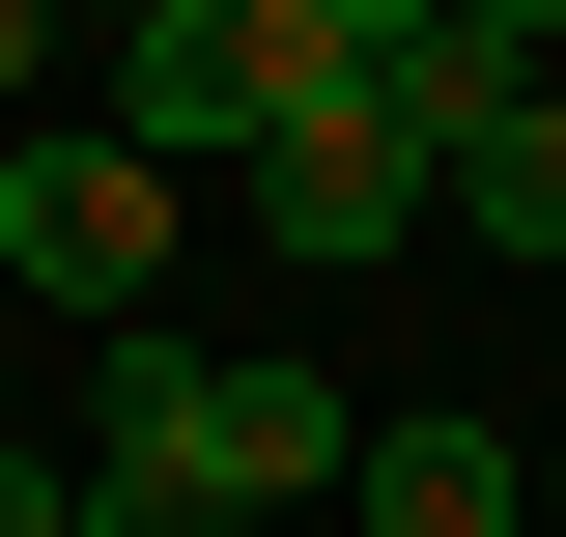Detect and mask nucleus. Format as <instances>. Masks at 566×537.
<instances>
[{
    "label": "nucleus",
    "instance_id": "nucleus-1",
    "mask_svg": "<svg viewBox=\"0 0 566 537\" xmlns=\"http://www.w3.org/2000/svg\"><path fill=\"white\" fill-rule=\"evenodd\" d=\"M283 114H368V29L340 0H142L114 29V141L142 170H255Z\"/></svg>",
    "mask_w": 566,
    "mask_h": 537
},
{
    "label": "nucleus",
    "instance_id": "nucleus-2",
    "mask_svg": "<svg viewBox=\"0 0 566 537\" xmlns=\"http://www.w3.org/2000/svg\"><path fill=\"white\" fill-rule=\"evenodd\" d=\"M368 397H312V368H199V339H114V481H170V509H340Z\"/></svg>",
    "mask_w": 566,
    "mask_h": 537
},
{
    "label": "nucleus",
    "instance_id": "nucleus-3",
    "mask_svg": "<svg viewBox=\"0 0 566 537\" xmlns=\"http://www.w3.org/2000/svg\"><path fill=\"white\" fill-rule=\"evenodd\" d=\"M142 283H170V170H142L114 114H29L0 141V312H85V339H142Z\"/></svg>",
    "mask_w": 566,
    "mask_h": 537
},
{
    "label": "nucleus",
    "instance_id": "nucleus-4",
    "mask_svg": "<svg viewBox=\"0 0 566 537\" xmlns=\"http://www.w3.org/2000/svg\"><path fill=\"white\" fill-rule=\"evenodd\" d=\"M255 227H283L312 283H340V255H424V170H397V114H283V141H255Z\"/></svg>",
    "mask_w": 566,
    "mask_h": 537
},
{
    "label": "nucleus",
    "instance_id": "nucleus-5",
    "mask_svg": "<svg viewBox=\"0 0 566 537\" xmlns=\"http://www.w3.org/2000/svg\"><path fill=\"white\" fill-rule=\"evenodd\" d=\"M340 509H368V537H510V424H368Z\"/></svg>",
    "mask_w": 566,
    "mask_h": 537
},
{
    "label": "nucleus",
    "instance_id": "nucleus-6",
    "mask_svg": "<svg viewBox=\"0 0 566 537\" xmlns=\"http://www.w3.org/2000/svg\"><path fill=\"white\" fill-rule=\"evenodd\" d=\"M424 227H482V255H538V283H566V85H538L510 141H453V199H424Z\"/></svg>",
    "mask_w": 566,
    "mask_h": 537
},
{
    "label": "nucleus",
    "instance_id": "nucleus-7",
    "mask_svg": "<svg viewBox=\"0 0 566 537\" xmlns=\"http://www.w3.org/2000/svg\"><path fill=\"white\" fill-rule=\"evenodd\" d=\"M85 537H227V509H170V481H114V453H85Z\"/></svg>",
    "mask_w": 566,
    "mask_h": 537
},
{
    "label": "nucleus",
    "instance_id": "nucleus-8",
    "mask_svg": "<svg viewBox=\"0 0 566 537\" xmlns=\"http://www.w3.org/2000/svg\"><path fill=\"white\" fill-rule=\"evenodd\" d=\"M57 29H85V0H0V114H29V85H57Z\"/></svg>",
    "mask_w": 566,
    "mask_h": 537
},
{
    "label": "nucleus",
    "instance_id": "nucleus-9",
    "mask_svg": "<svg viewBox=\"0 0 566 537\" xmlns=\"http://www.w3.org/2000/svg\"><path fill=\"white\" fill-rule=\"evenodd\" d=\"M538 537H566V453H538Z\"/></svg>",
    "mask_w": 566,
    "mask_h": 537
},
{
    "label": "nucleus",
    "instance_id": "nucleus-10",
    "mask_svg": "<svg viewBox=\"0 0 566 537\" xmlns=\"http://www.w3.org/2000/svg\"><path fill=\"white\" fill-rule=\"evenodd\" d=\"M340 29H397V0H340Z\"/></svg>",
    "mask_w": 566,
    "mask_h": 537
},
{
    "label": "nucleus",
    "instance_id": "nucleus-11",
    "mask_svg": "<svg viewBox=\"0 0 566 537\" xmlns=\"http://www.w3.org/2000/svg\"><path fill=\"white\" fill-rule=\"evenodd\" d=\"M85 29H142V0H85Z\"/></svg>",
    "mask_w": 566,
    "mask_h": 537
}]
</instances>
